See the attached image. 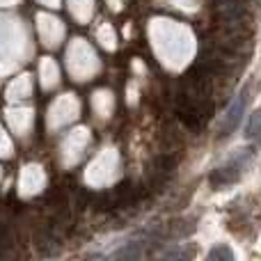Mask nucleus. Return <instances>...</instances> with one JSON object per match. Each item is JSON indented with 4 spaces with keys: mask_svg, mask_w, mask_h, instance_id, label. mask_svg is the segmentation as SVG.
I'll use <instances>...</instances> for the list:
<instances>
[{
    "mask_svg": "<svg viewBox=\"0 0 261 261\" xmlns=\"http://www.w3.org/2000/svg\"><path fill=\"white\" fill-rule=\"evenodd\" d=\"M252 158H254V149H245L243 153H239V156H236L231 163H227L225 167L216 170V174L211 176L213 186H227V184L239 181L241 174H243V170H245V165H248Z\"/></svg>",
    "mask_w": 261,
    "mask_h": 261,
    "instance_id": "1",
    "label": "nucleus"
},
{
    "mask_svg": "<svg viewBox=\"0 0 261 261\" xmlns=\"http://www.w3.org/2000/svg\"><path fill=\"white\" fill-rule=\"evenodd\" d=\"M245 92H241L239 96H236V101L231 103V108L227 110L225 115V122H222V128H220V135H229L231 130L241 124V119H243V110H245V103H248V99H245Z\"/></svg>",
    "mask_w": 261,
    "mask_h": 261,
    "instance_id": "2",
    "label": "nucleus"
},
{
    "mask_svg": "<svg viewBox=\"0 0 261 261\" xmlns=\"http://www.w3.org/2000/svg\"><path fill=\"white\" fill-rule=\"evenodd\" d=\"M208 259H211V261H218V259L231 261V259H234V252H231L229 248H225V245H220V248H216V250H211V252H208Z\"/></svg>",
    "mask_w": 261,
    "mask_h": 261,
    "instance_id": "3",
    "label": "nucleus"
},
{
    "mask_svg": "<svg viewBox=\"0 0 261 261\" xmlns=\"http://www.w3.org/2000/svg\"><path fill=\"white\" fill-rule=\"evenodd\" d=\"M245 133H248V138H252V140L259 135V113H254V115H252V119H250L248 130H245Z\"/></svg>",
    "mask_w": 261,
    "mask_h": 261,
    "instance_id": "4",
    "label": "nucleus"
},
{
    "mask_svg": "<svg viewBox=\"0 0 261 261\" xmlns=\"http://www.w3.org/2000/svg\"><path fill=\"white\" fill-rule=\"evenodd\" d=\"M165 257L167 259H186V257H190V252L188 250H167Z\"/></svg>",
    "mask_w": 261,
    "mask_h": 261,
    "instance_id": "5",
    "label": "nucleus"
}]
</instances>
